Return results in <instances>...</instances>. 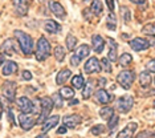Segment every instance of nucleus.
Listing matches in <instances>:
<instances>
[{"instance_id": "obj_7", "label": "nucleus", "mask_w": 155, "mask_h": 138, "mask_svg": "<svg viewBox=\"0 0 155 138\" xmlns=\"http://www.w3.org/2000/svg\"><path fill=\"white\" fill-rule=\"evenodd\" d=\"M2 92L7 100L13 101L15 100V96H16V84L13 82V81H5L2 86Z\"/></svg>"}, {"instance_id": "obj_3", "label": "nucleus", "mask_w": 155, "mask_h": 138, "mask_svg": "<svg viewBox=\"0 0 155 138\" xmlns=\"http://www.w3.org/2000/svg\"><path fill=\"white\" fill-rule=\"evenodd\" d=\"M40 105H41V113H40V116H38V118H37V123H43L45 119H47L49 113H51L52 109H53L54 102H53V100H52V97L45 96V97H43L40 100Z\"/></svg>"}, {"instance_id": "obj_29", "label": "nucleus", "mask_w": 155, "mask_h": 138, "mask_svg": "<svg viewBox=\"0 0 155 138\" xmlns=\"http://www.w3.org/2000/svg\"><path fill=\"white\" fill-rule=\"evenodd\" d=\"M90 9H91V12H93L94 15H101L102 11H104V7H102L101 0H93V2H91Z\"/></svg>"}, {"instance_id": "obj_9", "label": "nucleus", "mask_w": 155, "mask_h": 138, "mask_svg": "<svg viewBox=\"0 0 155 138\" xmlns=\"http://www.w3.org/2000/svg\"><path fill=\"white\" fill-rule=\"evenodd\" d=\"M19 123H20V126H21V129L31 130L35 126L36 121H35V118L31 114H24V113H21V114H19Z\"/></svg>"}, {"instance_id": "obj_22", "label": "nucleus", "mask_w": 155, "mask_h": 138, "mask_svg": "<svg viewBox=\"0 0 155 138\" xmlns=\"http://www.w3.org/2000/svg\"><path fill=\"white\" fill-rule=\"evenodd\" d=\"M72 76V72H70L69 69H62L60 70V72L57 73V77H56V84L57 85H62L65 82V81H68V79Z\"/></svg>"}, {"instance_id": "obj_44", "label": "nucleus", "mask_w": 155, "mask_h": 138, "mask_svg": "<svg viewBox=\"0 0 155 138\" xmlns=\"http://www.w3.org/2000/svg\"><path fill=\"white\" fill-rule=\"evenodd\" d=\"M106 4L109 7V9H110V12L114 11V0H106Z\"/></svg>"}, {"instance_id": "obj_11", "label": "nucleus", "mask_w": 155, "mask_h": 138, "mask_svg": "<svg viewBox=\"0 0 155 138\" xmlns=\"http://www.w3.org/2000/svg\"><path fill=\"white\" fill-rule=\"evenodd\" d=\"M29 3L31 0H13V5H15L16 12L20 16H25L29 9Z\"/></svg>"}, {"instance_id": "obj_17", "label": "nucleus", "mask_w": 155, "mask_h": 138, "mask_svg": "<svg viewBox=\"0 0 155 138\" xmlns=\"http://www.w3.org/2000/svg\"><path fill=\"white\" fill-rule=\"evenodd\" d=\"M17 69H19V66H17V64L15 61H7L3 65L2 73H3V76H11V74L17 72Z\"/></svg>"}, {"instance_id": "obj_39", "label": "nucleus", "mask_w": 155, "mask_h": 138, "mask_svg": "<svg viewBox=\"0 0 155 138\" xmlns=\"http://www.w3.org/2000/svg\"><path fill=\"white\" fill-rule=\"evenodd\" d=\"M61 96H60V93H56L54 96H53V97H52V100H53V102H56V106H57V108H61V106H62V102H61Z\"/></svg>"}, {"instance_id": "obj_6", "label": "nucleus", "mask_w": 155, "mask_h": 138, "mask_svg": "<svg viewBox=\"0 0 155 138\" xmlns=\"http://www.w3.org/2000/svg\"><path fill=\"white\" fill-rule=\"evenodd\" d=\"M17 108H19L20 112H23L24 114H29V113L35 112V104L28 97H20L19 100H17Z\"/></svg>"}, {"instance_id": "obj_36", "label": "nucleus", "mask_w": 155, "mask_h": 138, "mask_svg": "<svg viewBox=\"0 0 155 138\" xmlns=\"http://www.w3.org/2000/svg\"><path fill=\"white\" fill-rule=\"evenodd\" d=\"M104 132H105V126L101 125V123H98V125L93 126V127L90 129V133L93 134V136H100V134H102Z\"/></svg>"}, {"instance_id": "obj_19", "label": "nucleus", "mask_w": 155, "mask_h": 138, "mask_svg": "<svg viewBox=\"0 0 155 138\" xmlns=\"http://www.w3.org/2000/svg\"><path fill=\"white\" fill-rule=\"evenodd\" d=\"M94 88H96L94 80H87L85 82V86H84V90H82V97L85 98V100L91 97V94H93V92H94Z\"/></svg>"}, {"instance_id": "obj_42", "label": "nucleus", "mask_w": 155, "mask_h": 138, "mask_svg": "<svg viewBox=\"0 0 155 138\" xmlns=\"http://www.w3.org/2000/svg\"><path fill=\"white\" fill-rule=\"evenodd\" d=\"M80 62H81V60L77 57L74 53H73L72 57H70V65H72V66H78V65H80Z\"/></svg>"}, {"instance_id": "obj_45", "label": "nucleus", "mask_w": 155, "mask_h": 138, "mask_svg": "<svg viewBox=\"0 0 155 138\" xmlns=\"http://www.w3.org/2000/svg\"><path fill=\"white\" fill-rule=\"evenodd\" d=\"M66 129H68V127L64 126V125L60 126L58 129H57V134H65V133H66Z\"/></svg>"}, {"instance_id": "obj_50", "label": "nucleus", "mask_w": 155, "mask_h": 138, "mask_svg": "<svg viewBox=\"0 0 155 138\" xmlns=\"http://www.w3.org/2000/svg\"><path fill=\"white\" fill-rule=\"evenodd\" d=\"M69 104L70 105H77V104H78V100H73L72 102H69Z\"/></svg>"}, {"instance_id": "obj_4", "label": "nucleus", "mask_w": 155, "mask_h": 138, "mask_svg": "<svg viewBox=\"0 0 155 138\" xmlns=\"http://www.w3.org/2000/svg\"><path fill=\"white\" fill-rule=\"evenodd\" d=\"M134 77H135V74H134L133 70H122L117 76V82L121 85L123 89H130L133 85Z\"/></svg>"}, {"instance_id": "obj_28", "label": "nucleus", "mask_w": 155, "mask_h": 138, "mask_svg": "<svg viewBox=\"0 0 155 138\" xmlns=\"http://www.w3.org/2000/svg\"><path fill=\"white\" fill-rule=\"evenodd\" d=\"M70 82H72L73 88H76V89H81V88L85 86V80H84V77L80 76V74H77V76H73V79H72Z\"/></svg>"}, {"instance_id": "obj_13", "label": "nucleus", "mask_w": 155, "mask_h": 138, "mask_svg": "<svg viewBox=\"0 0 155 138\" xmlns=\"http://www.w3.org/2000/svg\"><path fill=\"white\" fill-rule=\"evenodd\" d=\"M82 121V118H81V116L78 114H70V116H65L64 118H62V123H64V126L66 127H76L78 123H81Z\"/></svg>"}, {"instance_id": "obj_27", "label": "nucleus", "mask_w": 155, "mask_h": 138, "mask_svg": "<svg viewBox=\"0 0 155 138\" xmlns=\"http://www.w3.org/2000/svg\"><path fill=\"white\" fill-rule=\"evenodd\" d=\"M100 116H101L104 119L109 121V119H110L111 117L114 116V109L110 108V106H105V108H102L101 110H100Z\"/></svg>"}, {"instance_id": "obj_12", "label": "nucleus", "mask_w": 155, "mask_h": 138, "mask_svg": "<svg viewBox=\"0 0 155 138\" xmlns=\"http://www.w3.org/2000/svg\"><path fill=\"white\" fill-rule=\"evenodd\" d=\"M49 8H51V11L58 17V19L64 20L65 17H66L65 8L61 4H60V3H57V2H49Z\"/></svg>"}, {"instance_id": "obj_53", "label": "nucleus", "mask_w": 155, "mask_h": 138, "mask_svg": "<svg viewBox=\"0 0 155 138\" xmlns=\"http://www.w3.org/2000/svg\"><path fill=\"white\" fill-rule=\"evenodd\" d=\"M153 106H154V109H155V101H154V104H153Z\"/></svg>"}, {"instance_id": "obj_25", "label": "nucleus", "mask_w": 155, "mask_h": 138, "mask_svg": "<svg viewBox=\"0 0 155 138\" xmlns=\"http://www.w3.org/2000/svg\"><path fill=\"white\" fill-rule=\"evenodd\" d=\"M139 84L142 88H147L151 84V74L147 70H143L142 73L139 74Z\"/></svg>"}, {"instance_id": "obj_24", "label": "nucleus", "mask_w": 155, "mask_h": 138, "mask_svg": "<svg viewBox=\"0 0 155 138\" xmlns=\"http://www.w3.org/2000/svg\"><path fill=\"white\" fill-rule=\"evenodd\" d=\"M109 42H110V51H109V55H107V59L109 61H117V42H114L111 37H109Z\"/></svg>"}, {"instance_id": "obj_2", "label": "nucleus", "mask_w": 155, "mask_h": 138, "mask_svg": "<svg viewBox=\"0 0 155 138\" xmlns=\"http://www.w3.org/2000/svg\"><path fill=\"white\" fill-rule=\"evenodd\" d=\"M51 53H52V47L49 44V41L45 37H40L36 45V52H35L36 59L38 61H44L51 56Z\"/></svg>"}, {"instance_id": "obj_8", "label": "nucleus", "mask_w": 155, "mask_h": 138, "mask_svg": "<svg viewBox=\"0 0 155 138\" xmlns=\"http://www.w3.org/2000/svg\"><path fill=\"white\" fill-rule=\"evenodd\" d=\"M84 69H85V72L87 74L101 72V62H100V60H98L97 57H90L85 62V66H84Z\"/></svg>"}, {"instance_id": "obj_16", "label": "nucleus", "mask_w": 155, "mask_h": 138, "mask_svg": "<svg viewBox=\"0 0 155 138\" xmlns=\"http://www.w3.org/2000/svg\"><path fill=\"white\" fill-rule=\"evenodd\" d=\"M44 29L48 32V33H52V35H56L61 31V25L58 23H56L54 20H47L44 23Z\"/></svg>"}, {"instance_id": "obj_47", "label": "nucleus", "mask_w": 155, "mask_h": 138, "mask_svg": "<svg viewBox=\"0 0 155 138\" xmlns=\"http://www.w3.org/2000/svg\"><path fill=\"white\" fill-rule=\"evenodd\" d=\"M98 81H100V82H98V85H100V86H104V85H106V81H107V80L102 77V79H100Z\"/></svg>"}, {"instance_id": "obj_21", "label": "nucleus", "mask_w": 155, "mask_h": 138, "mask_svg": "<svg viewBox=\"0 0 155 138\" xmlns=\"http://www.w3.org/2000/svg\"><path fill=\"white\" fill-rule=\"evenodd\" d=\"M96 98H97V101L100 102V104L106 105L107 102L110 101V98H111V97H110V94H109L106 90L102 89V88H101L100 90H97V92H96Z\"/></svg>"}, {"instance_id": "obj_30", "label": "nucleus", "mask_w": 155, "mask_h": 138, "mask_svg": "<svg viewBox=\"0 0 155 138\" xmlns=\"http://www.w3.org/2000/svg\"><path fill=\"white\" fill-rule=\"evenodd\" d=\"M65 55H66V51H65V48L61 47V45H58V47L54 48V57L57 61H64Z\"/></svg>"}, {"instance_id": "obj_40", "label": "nucleus", "mask_w": 155, "mask_h": 138, "mask_svg": "<svg viewBox=\"0 0 155 138\" xmlns=\"http://www.w3.org/2000/svg\"><path fill=\"white\" fill-rule=\"evenodd\" d=\"M146 69H147V72H153V73H155V59L150 60V61L146 64Z\"/></svg>"}, {"instance_id": "obj_32", "label": "nucleus", "mask_w": 155, "mask_h": 138, "mask_svg": "<svg viewBox=\"0 0 155 138\" xmlns=\"http://www.w3.org/2000/svg\"><path fill=\"white\" fill-rule=\"evenodd\" d=\"M131 62H133V57L129 53H123L121 57H119V64H121L122 66H129Z\"/></svg>"}, {"instance_id": "obj_51", "label": "nucleus", "mask_w": 155, "mask_h": 138, "mask_svg": "<svg viewBox=\"0 0 155 138\" xmlns=\"http://www.w3.org/2000/svg\"><path fill=\"white\" fill-rule=\"evenodd\" d=\"M2 113H3V109H2V104H0V118H2Z\"/></svg>"}, {"instance_id": "obj_38", "label": "nucleus", "mask_w": 155, "mask_h": 138, "mask_svg": "<svg viewBox=\"0 0 155 138\" xmlns=\"http://www.w3.org/2000/svg\"><path fill=\"white\" fill-rule=\"evenodd\" d=\"M118 121H119V117H118L117 114H114V116H113L110 119H109V123H107L109 129H110V130L114 129V127L118 125Z\"/></svg>"}, {"instance_id": "obj_5", "label": "nucleus", "mask_w": 155, "mask_h": 138, "mask_svg": "<svg viewBox=\"0 0 155 138\" xmlns=\"http://www.w3.org/2000/svg\"><path fill=\"white\" fill-rule=\"evenodd\" d=\"M133 105H134V98L129 94H125V96H122V97H119L118 101H117V109L121 113L130 112V109L133 108Z\"/></svg>"}, {"instance_id": "obj_23", "label": "nucleus", "mask_w": 155, "mask_h": 138, "mask_svg": "<svg viewBox=\"0 0 155 138\" xmlns=\"http://www.w3.org/2000/svg\"><path fill=\"white\" fill-rule=\"evenodd\" d=\"M89 53H90V48H89V45L82 44V45H80V47L76 49L74 55H76L80 60H84L85 57H87V56H89Z\"/></svg>"}, {"instance_id": "obj_14", "label": "nucleus", "mask_w": 155, "mask_h": 138, "mask_svg": "<svg viewBox=\"0 0 155 138\" xmlns=\"http://www.w3.org/2000/svg\"><path fill=\"white\" fill-rule=\"evenodd\" d=\"M58 121H60V116H57V114L48 117V118L43 122V133H47V132H49V130L53 129V127H56Z\"/></svg>"}, {"instance_id": "obj_15", "label": "nucleus", "mask_w": 155, "mask_h": 138, "mask_svg": "<svg viewBox=\"0 0 155 138\" xmlns=\"http://www.w3.org/2000/svg\"><path fill=\"white\" fill-rule=\"evenodd\" d=\"M137 127H138V123H137V122H130V123H127V126H126L123 130L119 132L117 138H133V134L137 130Z\"/></svg>"}, {"instance_id": "obj_46", "label": "nucleus", "mask_w": 155, "mask_h": 138, "mask_svg": "<svg viewBox=\"0 0 155 138\" xmlns=\"http://www.w3.org/2000/svg\"><path fill=\"white\" fill-rule=\"evenodd\" d=\"M8 119L11 121V123H13V113L11 109H8Z\"/></svg>"}, {"instance_id": "obj_52", "label": "nucleus", "mask_w": 155, "mask_h": 138, "mask_svg": "<svg viewBox=\"0 0 155 138\" xmlns=\"http://www.w3.org/2000/svg\"><path fill=\"white\" fill-rule=\"evenodd\" d=\"M3 61H4V59H3V57H0V64H2Z\"/></svg>"}, {"instance_id": "obj_37", "label": "nucleus", "mask_w": 155, "mask_h": 138, "mask_svg": "<svg viewBox=\"0 0 155 138\" xmlns=\"http://www.w3.org/2000/svg\"><path fill=\"white\" fill-rule=\"evenodd\" d=\"M101 66L104 68L105 72H107V73L111 72V64H110V61H109V59H102L101 60Z\"/></svg>"}, {"instance_id": "obj_18", "label": "nucleus", "mask_w": 155, "mask_h": 138, "mask_svg": "<svg viewBox=\"0 0 155 138\" xmlns=\"http://www.w3.org/2000/svg\"><path fill=\"white\" fill-rule=\"evenodd\" d=\"M91 44H93V48H94V51H96V53H101L105 47V40L100 35H94V36L91 37Z\"/></svg>"}, {"instance_id": "obj_34", "label": "nucleus", "mask_w": 155, "mask_h": 138, "mask_svg": "<svg viewBox=\"0 0 155 138\" xmlns=\"http://www.w3.org/2000/svg\"><path fill=\"white\" fill-rule=\"evenodd\" d=\"M142 32H143L144 35H150V36H154L155 37V23H151V24H147V25H144Z\"/></svg>"}, {"instance_id": "obj_10", "label": "nucleus", "mask_w": 155, "mask_h": 138, "mask_svg": "<svg viewBox=\"0 0 155 138\" xmlns=\"http://www.w3.org/2000/svg\"><path fill=\"white\" fill-rule=\"evenodd\" d=\"M130 47L137 52L146 51V49L150 47V41L146 40V39H142V37H137V39H133V40L130 41Z\"/></svg>"}, {"instance_id": "obj_20", "label": "nucleus", "mask_w": 155, "mask_h": 138, "mask_svg": "<svg viewBox=\"0 0 155 138\" xmlns=\"http://www.w3.org/2000/svg\"><path fill=\"white\" fill-rule=\"evenodd\" d=\"M0 49H2L3 55H7V56H11V55H13V53L16 52L15 51V45H13V41L11 40V39H8V40H5L4 42H3Z\"/></svg>"}, {"instance_id": "obj_49", "label": "nucleus", "mask_w": 155, "mask_h": 138, "mask_svg": "<svg viewBox=\"0 0 155 138\" xmlns=\"http://www.w3.org/2000/svg\"><path fill=\"white\" fill-rule=\"evenodd\" d=\"M36 138H48V136L45 133H43V134H40V136H37Z\"/></svg>"}, {"instance_id": "obj_48", "label": "nucleus", "mask_w": 155, "mask_h": 138, "mask_svg": "<svg viewBox=\"0 0 155 138\" xmlns=\"http://www.w3.org/2000/svg\"><path fill=\"white\" fill-rule=\"evenodd\" d=\"M130 2L135 3V4H144V2H146V0H130Z\"/></svg>"}, {"instance_id": "obj_31", "label": "nucleus", "mask_w": 155, "mask_h": 138, "mask_svg": "<svg viewBox=\"0 0 155 138\" xmlns=\"http://www.w3.org/2000/svg\"><path fill=\"white\" fill-rule=\"evenodd\" d=\"M76 45H77V39L72 33H69L66 36V47H68L69 51H73V49H76Z\"/></svg>"}, {"instance_id": "obj_1", "label": "nucleus", "mask_w": 155, "mask_h": 138, "mask_svg": "<svg viewBox=\"0 0 155 138\" xmlns=\"http://www.w3.org/2000/svg\"><path fill=\"white\" fill-rule=\"evenodd\" d=\"M15 36L17 39V41H19V45H20V48H21V52L24 53V55L29 56L31 53L33 52V40H32V37H31L28 33H25V32L20 31V29L15 31Z\"/></svg>"}, {"instance_id": "obj_26", "label": "nucleus", "mask_w": 155, "mask_h": 138, "mask_svg": "<svg viewBox=\"0 0 155 138\" xmlns=\"http://www.w3.org/2000/svg\"><path fill=\"white\" fill-rule=\"evenodd\" d=\"M58 93H60V96H61L62 98H66V100H69V98L74 97L76 92L73 90V88H70V86H62L61 89H60Z\"/></svg>"}, {"instance_id": "obj_41", "label": "nucleus", "mask_w": 155, "mask_h": 138, "mask_svg": "<svg viewBox=\"0 0 155 138\" xmlns=\"http://www.w3.org/2000/svg\"><path fill=\"white\" fill-rule=\"evenodd\" d=\"M155 136L151 132H147V130H144V132H140L138 136H137V138H154Z\"/></svg>"}, {"instance_id": "obj_33", "label": "nucleus", "mask_w": 155, "mask_h": 138, "mask_svg": "<svg viewBox=\"0 0 155 138\" xmlns=\"http://www.w3.org/2000/svg\"><path fill=\"white\" fill-rule=\"evenodd\" d=\"M106 25H107V28H109L110 31H114V29H115V27H117V19H115V16L113 15V12L109 13L107 21H106Z\"/></svg>"}, {"instance_id": "obj_35", "label": "nucleus", "mask_w": 155, "mask_h": 138, "mask_svg": "<svg viewBox=\"0 0 155 138\" xmlns=\"http://www.w3.org/2000/svg\"><path fill=\"white\" fill-rule=\"evenodd\" d=\"M121 16L125 23H129L130 19H131V16H130V9L127 7H121Z\"/></svg>"}, {"instance_id": "obj_43", "label": "nucleus", "mask_w": 155, "mask_h": 138, "mask_svg": "<svg viewBox=\"0 0 155 138\" xmlns=\"http://www.w3.org/2000/svg\"><path fill=\"white\" fill-rule=\"evenodd\" d=\"M23 79L27 80V81L32 80V74H31V72H28V70H23Z\"/></svg>"}]
</instances>
